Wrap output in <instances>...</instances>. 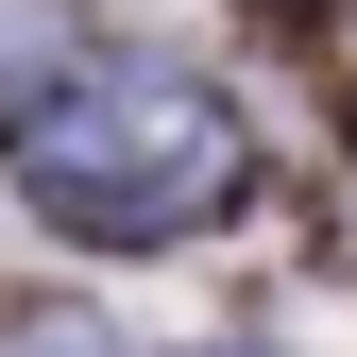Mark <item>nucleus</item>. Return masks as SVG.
<instances>
[{
  "label": "nucleus",
  "mask_w": 357,
  "mask_h": 357,
  "mask_svg": "<svg viewBox=\"0 0 357 357\" xmlns=\"http://www.w3.org/2000/svg\"><path fill=\"white\" fill-rule=\"evenodd\" d=\"M0 170H17V204L52 221V238L170 255V238H204V221H238V188H255V137H238V102H221V85L85 52L52 102L0 137Z\"/></svg>",
  "instance_id": "1"
},
{
  "label": "nucleus",
  "mask_w": 357,
  "mask_h": 357,
  "mask_svg": "<svg viewBox=\"0 0 357 357\" xmlns=\"http://www.w3.org/2000/svg\"><path fill=\"white\" fill-rule=\"evenodd\" d=\"M85 68V0H0V137Z\"/></svg>",
  "instance_id": "2"
},
{
  "label": "nucleus",
  "mask_w": 357,
  "mask_h": 357,
  "mask_svg": "<svg viewBox=\"0 0 357 357\" xmlns=\"http://www.w3.org/2000/svg\"><path fill=\"white\" fill-rule=\"evenodd\" d=\"M0 357H137L102 306H0Z\"/></svg>",
  "instance_id": "3"
}]
</instances>
